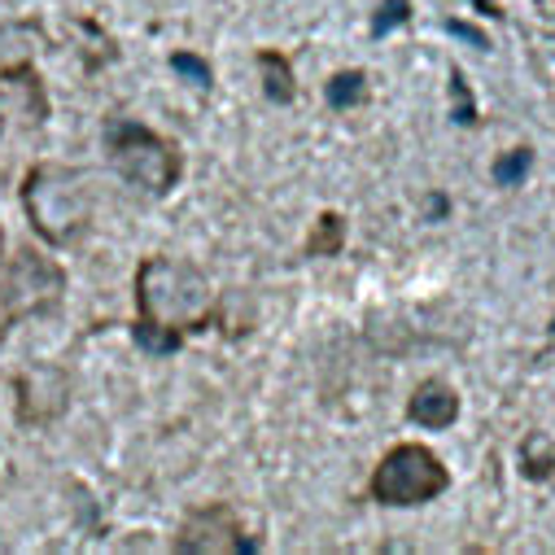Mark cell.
I'll list each match as a JSON object with an SVG mask.
<instances>
[{
  "mask_svg": "<svg viewBox=\"0 0 555 555\" xmlns=\"http://www.w3.org/2000/svg\"><path fill=\"white\" fill-rule=\"evenodd\" d=\"M0 258H5V223H0Z\"/></svg>",
  "mask_w": 555,
  "mask_h": 555,
  "instance_id": "44dd1931",
  "label": "cell"
},
{
  "mask_svg": "<svg viewBox=\"0 0 555 555\" xmlns=\"http://www.w3.org/2000/svg\"><path fill=\"white\" fill-rule=\"evenodd\" d=\"M258 75H262V92H267V101H275V105H289V101H294L298 83H294V66H289L285 53L262 49V53H258Z\"/></svg>",
  "mask_w": 555,
  "mask_h": 555,
  "instance_id": "30bf717a",
  "label": "cell"
},
{
  "mask_svg": "<svg viewBox=\"0 0 555 555\" xmlns=\"http://www.w3.org/2000/svg\"><path fill=\"white\" fill-rule=\"evenodd\" d=\"M442 215H447V197L438 193V197H434V219H442Z\"/></svg>",
  "mask_w": 555,
  "mask_h": 555,
  "instance_id": "ffe728a7",
  "label": "cell"
},
{
  "mask_svg": "<svg viewBox=\"0 0 555 555\" xmlns=\"http://www.w3.org/2000/svg\"><path fill=\"white\" fill-rule=\"evenodd\" d=\"M520 473H525L529 481H542V477L555 473V447H551L542 434H533V438L520 447Z\"/></svg>",
  "mask_w": 555,
  "mask_h": 555,
  "instance_id": "4fadbf2b",
  "label": "cell"
},
{
  "mask_svg": "<svg viewBox=\"0 0 555 555\" xmlns=\"http://www.w3.org/2000/svg\"><path fill=\"white\" fill-rule=\"evenodd\" d=\"M131 337H135V346L141 350H150V354H176L180 346H184V337L180 333H167V328H154V324H145V320H135L131 324Z\"/></svg>",
  "mask_w": 555,
  "mask_h": 555,
  "instance_id": "5bb4252c",
  "label": "cell"
},
{
  "mask_svg": "<svg viewBox=\"0 0 555 555\" xmlns=\"http://www.w3.org/2000/svg\"><path fill=\"white\" fill-rule=\"evenodd\" d=\"M447 31H451L455 40L473 44V49H486V44H490V40H486V31H477L473 23H460V18H447Z\"/></svg>",
  "mask_w": 555,
  "mask_h": 555,
  "instance_id": "d6986e66",
  "label": "cell"
},
{
  "mask_svg": "<svg viewBox=\"0 0 555 555\" xmlns=\"http://www.w3.org/2000/svg\"><path fill=\"white\" fill-rule=\"evenodd\" d=\"M18 197L31 232L53 249L75 245L92 223V184L66 163H36L23 176Z\"/></svg>",
  "mask_w": 555,
  "mask_h": 555,
  "instance_id": "6da1fadb",
  "label": "cell"
},
{
  "mask_svg": "<svg viewBox=\"0 0 555 555\" xmlns=\"http://www.w3.org/2000/svg\"><path fill=\"white\" fill-rule=\"evenodd\" d=\"M341 245H346V219L341 215H320V223L311 228V241H307V254H315V258H333V254H341Z\"/></svg>",
  "mask_w": 555,
  "mask_h": 555,
  "instance_id": "8fae6325",
  "label": "cell"
},
{
  "mask_svg": "<svg viewBox=\"0 0 555 555\" xmlns=\"http://www.w3.org/2000/svg\"><path fill=\"white\" fill-rule=\"evenodd\" d=\"M529 167H533V150H529V145H520V150H507V154L494 163V184H503V189H516V184L529 176Z\"/></svg>",
  "mask_w": 555,
  "mask_h": 555,
  "instance_id": "9a60e30c",
  "label": "cell"
},
{
  "mask_svg": "<svg viewBox=\"0 0 555 555\" xmlns=\"http://www.w3.org/2000/svg\"><path fill=\"white\" fill-rule=\"evenodd\" d=\"M411 18V5H406V0H385V5L372 14V36L380 40V36H389L393 27H402Z\"/></svg>",
  "mask_w": 555,
  "mask_h": 555,
  "instance_id": "e0dca14e",
  "label": "cell"
},
{
  "mask_svg": "<svg viewBox=\"0 0 555 555\" xmlns=\"http://www.w3.org/2000/svg\"><path fill=\"white\" fill-rule=\"evenodd\" d=\"M62 298H66V271L36 245H18L14 258L5 262V275H0V315H5V324L49 315L62 307Z\"/></svg>",
  "mask_w": 555,
  "mask_h": 555,
  "instance_id": "277c9868",
  "label": "cell"
},
{
  "mask_svg": "<svg viewBox=\"0 0 555 555\" xmlns=\"http://www.w3.org/2000/svg\"><path fill=\"white\" fill-rule=\"evenodd\" d=\"M105 154H109V167L131 189H141L150 197H167L180 184V150L135 118L105 122Z\"/></svg>",
  "mask_w": 555,
  "mask_h": 555,
  "instance_id": "3957f363",
  "label": "cell"
},
{
  "mask_svg": "<svg viewBox=\"0 0 555 555\" xmlns=\"http://www.w3.org/2000/svg\"><path fill=\"white\" fill-rule=\"evenodd\" d=\"M447 486H451V473L442 468V460L429 447L402 442L380 460V468L372 477V499L385 507H415V503L438 499Z\"/></svg>",
  "mask_w": 555,
  "mask_h": 555,
  "instance_id": "5b68a950",
  "label": "cell"
},
{
  "mask_svg": "<svg viewBox=\"0 0 555 555\" xmlns=\"http://www.w3.org/2000/svg\"><path fill=\"white\" fill-rule=\"evenodd\" d=\"M44 27L0 5V83H36V49Z\"/></svg>",
  "mask_w": 555,
  "mask_h": 555,
  "instance_id": "ba28073f",
  "label": "cell"
},
{
  "mask_svg": "<svg viewBox=\"0 0 555 555\" xmlns=\"http://www.w3.org/2000/svg\"><path fill=\"white\" fill-rule=\"evenodd\" d=\"M135 311L154 328L197 333L210 324V285L197 267L154 254L135 267Z\"/></svg>",
  "mask_w": 555,
  "mask_h": 555,
  "instance_id": "7a4b0ae2",
  "label": "cell"
},
{
  "mask_svg": "<svg viewBox=\"0 0 555 555\" xmlns=\"http://www.w3.org/2000/svg\"><path fill=\"white\" fill-rule=\"evenodd\" d=\"M176 551H184V555H228V551H258V546H254L249 538H241L236 512L223 507V503H215V507L193 512V516L180 525Z\"/></svg>",
  "mask_w": 555,
  "mask_h": 555,
  "instance_id": "52a82bcc",
  "label": "cell"
},
{
  "mask_svg": "<svg viewBox=\"0 0 555 555\" xmlns=\"http://www.w3.org/2000/svg\"><path fill=\"white\" fill-rule=\"evenodd\" d=\"M451 96H455L451 118H455L460 127H473V122H477V105H473V92H468V79H464L460 66H451Z\"/></svg>",
  "mask_w": 555,
  "mask_h": 555,
  "instance_id": "2e32d148",
  "label": "cell"
},
{
  "mask_svg": "<svg viewBox=\"0 0 555 555\" xmlns=\"http://www.w3.org/2000/svg\"><path fill=\"white\" fill-rule=\"evenodd\" d=\"M70 406V376L57 363H31L14 380V411L23 429H40L62 421Z\"/></svg>",
  "mask_w": 555,
  "mask_h": 555,
  "instance_id": "8992f818",
  "label": "cell"
},
{
  "mask_svg": "<svg viewBox=\"0 0 555 555\" xmlns=\"http://www.w3.org/2000/svg\"><path fill=\"white\" fill-rule=\"evenodd\" d=\"M324 96H328L333 109H354V105H363V96H367L363 70H341V75H333L328 88H324Z\"/></svg>",
  "mask_w": 555,
  "mask_h": 555,
  "instance_id": "7c38bea8",
  "label": "cell"
},
{
  "mask_svg": "<svg viewBox=\"0 0 555 555\" xmlns=\"http://www.w3.org/2000/svg\"><path fill=\"white\" fill-rule=\"evenodd\" d=\"M551 333H555V320H551Z\"/></svg>",
  "mask_w": 555,
  "mask_h": 555,
  "instance_id": "7402d4cb",
  "label": "cell"
},
{
  "mask_svg": "<svg viewBox=\"0 0 555 555\" xmlns=\"http://www.w3.org/2000/svg\"><path fill=\"white\" fill-rule=\"evenodd\" d=\"M171 70L184 75L193 88H210V83H215V79H210V66H206L202 57H193V53H171Z\"/></svg>",
  "mask_w": 555,
  "mask_h": 555,
  "instance_id": "ac0fdd59",
  "label": "cell"
},
{
  "mask_svg": "<svg viewBox=\"0 0 555 555\" xmlns=\"http://www.w3.org/2000/svg\"><path fill=\"white\" fill-rule=\"evenodd\" d=\"M406 415L421 429H451L455 425V415H460V393L442 380H425L421 389L411 393L406 402Z\"/></svg>",
  "mask_w": 555,
  "mask_h": 555,
  "instance_id": "9c48e42d",
  "label": "cell"
}]
</instances>
